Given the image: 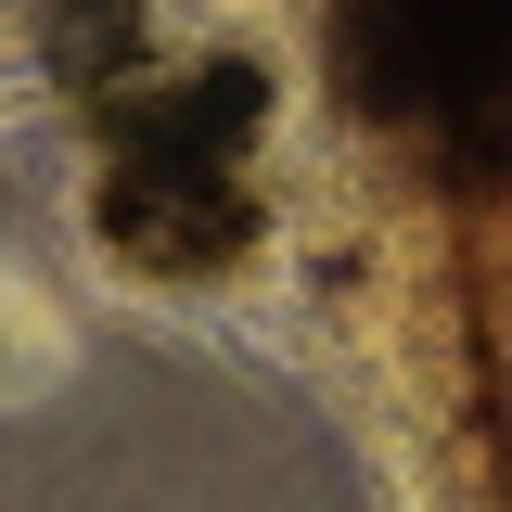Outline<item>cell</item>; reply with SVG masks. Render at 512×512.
Returning a JSON list of instances; mask_svg holds the SVG:
<instances>
[{
    "instance_id": "1",
    "label": "cell",
    "mask_w": 512,
    "mask_h": 512,
    "mask_svg": "<svg viewBox=\"0 0 512 512\" xmlns=\"http://www.w3.org/2000/svg\"><path fill=\"white\" fill-rule=\"evenodd\" d=\"M0 13H13V0H0Z\"/></svg>"
}]
</instances>
